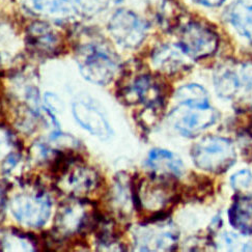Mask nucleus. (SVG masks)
Listing matches in <instances>:
<instances>
[{
    "mask_svg": "<svg viewBox=\"0 0 252 252\" xmlns=\"http://www.w3.org/2000/svg\"><path fill=\"white\" fill-rule=\"evenodd\" d=\"M134 205L139 210L150 212V219L166 217L165 211L172 206L177 198V187L174 178L162 177L154 174L151 178L138 182L132 187Z\"/></svg>",
    "mask_w": 252,
    "mask_h": 252,
    "instance_id": "1",
    "label": "nucleus"
},
{
    "mask_svg": "<svg viewBox=\"0 0 252 252\" xmlns=\"http://www.w3.org/2000/svg\"><path fill=\"white\" fill-rule=\"evenodd\" d=\"M76 60L84 78L99 85L108 84L119 70L118 57L101 43L81 45L76 52Z\"/></svg>",
    "mask_w": 252,
    "mask_h": 252,
    "instance_id": "2",
    "label": "nucleus"
},
{
    "mask_svg": "<svg viewBox=\"0 0 252 252\" xmlns=\"http://www.w3.org/2000/svg\"><path fill=\"white\" fill-rule=\"evenodd\" d=\"M191 156L197 168L217 174L227 171L237 160L234 143L219 136L203 137L193 145Z\"/></svg>",
    "mask_w": 252,
    "mask_h": 252,
    "instance_id": "3",
    "label": "nucleus"
},
{
    "mask_svg": "<svg viewBox=\"0 0 252 252\" xmlns=\"http://www.w3.org/2000/svg\"><path fill=\"white\" fill-rule=\"evenodd\" d=\"M57 174V185L62 191L76 198L90 194L99 185V177L94 169L76 160L60 157L53 165Z\"/></svg>",
    "mask_w": 252,
    "mask_h": 252,
    "instance_id": "4",
    "label": "nucleus"
},
{
    "mask_svg": "<svg viewBox=\"0 0 252 252\" xmlns=\"http://www.w3.org/2000/svg\"><path fill=\"white\" fill-rule=\"evenodd\" d=\"M179 231L166 217L150 219L134 231V241L141 251H172L178 247Z\"/></svg>",
    "mask_w": 252,
    "mask_h": 252,
    "instance_id": "5",
    "label": "nucleus"
},
{
    "mask_svg": "<svg viewBox=\"0 0 252 252\" xmlns=\"http://www.w3.org/2000/svg\"><path fill=\"white\" fill-rule=\"evenodd\" d=\"M15 219L25 226H43L51 214V200L45 192H24L16 195L9 203Z\"/></svg>",
    "mask_w": 252,
    "mask_h": 252,
    "instance_id": "6",
    "label": "nucleus"
},
{
    "mask_svg": "<svg viewBox=\"0 0 252 252\" xmlns=\"http://www.w3.org/2000/svg\"><path fill=\"white\" fill-rule=\"evenodd\" d=\"M219 38L215 32L203 24L190 22L184 26L179 46L191 60H202L215 54L218 49Z\"/></svg>",
    "mask_w": 252,
    "mask_h": 252,
    "instance_id": "7",
    "label": "nucleus"
},
{
    "mask_svg": "<svg viewBox=\"0 0 252 252\" xmlns=\"http://www.w3.org/2000/svg\"><path fill=\"white\" fill-rule=\"evenodd\" d=\"M218 115V112L211 106L192 107V106L181 104L177 109L171 112L169 120L173 127L184 136L194 137L202 130L214 125Z\"/></svg>",
    "mask_w": 252,
    "mask_h": 252,
    "instance_id": "8",
    "label": "nucleus"
},
{
    "mask_svg": "<svg viewBox=\"0 0 252 252\" xmlns=\"http://www.w3.org/2000/svg\"><path fill=\"white\" fill-rule=\"evenodd\" d=\"M108 29L119 45L125 48H136L144 40L148 26L136 14L122 8L111 17Z\"/></svg>",
    "mask_w": 252,
    "mask_h": 252,
    "instance_id": "9",
    "label": "nucleus"
},
{
    "mask_svg": "<svg viewBox=\"0 0 252 252\" xmlns=\"http://www.w3.org/2000/svg\"><path fill=\"white\" fill-rule=\"evenodd\" d=\"M95 212L87 210L86 203L72 200L65 203L57 213L55 218V230L63 237L72 236L94 227Z\"/></svg>",
    "mask_w": 252,
    "mask_h": 252,
    "instance_id": "10",
    "label": "nucleus"
},
{
    "mask_svg": "<svg viewBox=\"0 0 252 252\" xmlns=\"http://www.w3.org/2000/svg\"><path fill=\"white\" fill-rule=\"evenodd\" d=\"M26 42L29 49L42 56H54L62 49L60 33L42 21L34 22L28 27Z\"/></svg>",
    "mask_w": 252,
    "mask_h": 252,
    "instance_id": "11",
    "label": "nucleus"
},
{
    "mask_svg": "<svg viewBox=\"0 0 252 252\" xmlns=\"http://www.w3.org/2000/svg\"><path fill=\"white\" fill-rule=\"evenodd\" d=\"M73 114L82 128L101 138L111 135L110 126L103 113L94 105L86 102H76L73 105Z\"/></svg>",
    "mask_w": 252,
    "mask_h": 252,
    "instance_id": "12",
    "label": "nucleus"
},
{
    "mask_svg": "<svg viewBox=\"0 0 252 252\" xmlns=\"http://www.w3.org/2000/svg\"><path fill=\"white\" fill-rule=\"evenodd\" d=\"M147 165L157 176L177 179L184 173L182 160L177 155L162 149H155L150 153Z\"/></svg>",
    "mask_w": 252,
    "mask_h": 252,
    "instance_id": "13",
    "label": "nucleus"
},
{
    "mask_svg": "<svg viewBox=\"0 0 252 252\" xmlns=\"http://www.w3.org/2000/svg\"><path fill=\"white\" fill-rule=\"evenodd\" d=\"M186 57L188 56L184 53L179 45H163L154 52L153 63L161 72L173 74L186 69L188 65Z\"/></svg>",
    "mask_w": 252,
    "mask_h": 252,
    "instance_id": "14",
    "label": "nucleus"
},
{
    "mask_svg": "<svg viewBox=\"0 0 252 252\" xmlns=\"http://www.w3.org/2000/svg\"><path fill=\"white\" fill-rule=\"evenodd\" d=\"M214 84L216 93L220 98H235L241 87H244L242 67L240 66L238 71L230 65H222L218 67L214 75Z\"/></svg>",
    "mask_w": 252,
    "mask_h": 252,
    "instance_id": "15",
    "label": "nucleus"
},
{
    "mask_svg": "<svg viewBox=\"0 0 252 252\" xmlns=\"http://www.w3.org/2000/svg\"><path fill=\"white\" fill-rule=\"evenodd\" d=\"M231 226L243 235H252V201L251 198L236 195L229 212Z\"/></svg>",
    "mask_w": 252,
    "mask_h": 252,
    "instance_id": "16",
    "label": "nucleus"
},
{
    "mask_svg": "<svg viewBox=\"0 0 252 252\" xmlns=\"http://www.w3.org/2000/svg\"><path fill=\"white\" fill-rule=\"evenodd\" d=\"M228 20L252 45V0H236L230 7Z\"/></svg>",
    "mask_w": 252,
    "mask_h": 252,
    "instance_id": "17",
    "label": "nucleus"
},
{
    "mask_svg": "<svg viewBox=\"0 0 252 252\" xmlns=\"http://www.w3.org/2000/svg\"><path fill=\"white\" fill-rule=\"evenodd\" d=\"M35 11L44 16L65 19L76 14L71 0H32Z\"/></svg>",
    "mask_w": 252,
    "mask_h": 252,
    "instance_id": "18",
    "label": "nucleus"
},
{
    "mask_svg": "<svg viewBox=\"0 0 252 252\" xmlns=\"http://www.w3.org/2000/svg\"><path fill=\"white\" fill-rule=\"evenodd\" d=\"M177 99L181 104L192 106V107L210 106L208 93L198 84H189L181 87L177 92Z\"/></svg>",
    "mask_w": 252,
    "mask_h": 252,
    "instance_id": "19",
    "label": "nucleus"
},
{
    "mask_svg": "<svg viewBox=\"0 0 252 252\" xmlns=\"http://www.w3.org/2000/svg\"><path fill=\"white\" fill-rule=\"evenodd\" d=\"M16 148L15 140L11 133L1 129L0 130V161H3L4 169H11V165H15L18 161V155L14 153Z\"/></svg>",
    "mask_w": 252,
    "mask_h": 252,
    "instance_id": "20",
    "label": "nucleus"
},
{
    "mask_svg": "<svg viewBox=\"0 0 252 252\" xmlns=\"http://www.w3.org/2000/svg\"><path fill=\"white\" fill-rule=\"evenodd\" d=\"M230 185L235 190L236 195L252 198V172L243 169L240 170L230 179Z\"/></svg>",
    "mask_w": 252,
    "mask_h": 252,
    "instance_id": "21",
    "label": "nucleus"
},
{
    "mask_svg": "<svg viewBox=\"0 0 252 252\" xmlns=\"http://www.w3.org/2000/svg\"><path fill=\"white\" fill-rule=\"evenodd\" d=\"M76 14L92 17L107 7L109 0H71Z\"/></svg>",
    "mask_w": 252,
    "mask_h": 252,
    "instance_id": "22",
    "label": "nucleus"
},
{
    "mask_svg": "<svg viewBox=\"0 0 252 252\" xmlns=\"http://www.w3.org/2000/svg\"><path fill=\"white\" fill-rule=\"evenodd\" d=\"M196 3L206 5V6H210V7H215V6H219L222 3H223L225 0H193Z\"/></svg>",
    "mask_w": 252,
    "mask_h": 252,
    "instance_id": "23",
    "label": "nucleus"
},
{
    "mask_svg": "<svg viewBox=\"0 0 252 252\" xmlns=\"http://www.w3.org/2000/svg\"><path fill=\"white\" fill-rule=\"evenodd\" d=\"M3 202H4V190L1 186H0V208L3 206Z\"/></svg>",
    "mask_w": 252,
    "mask_h": 252,
    "instance_id": "24",
    "label": "nucleus"
}]
</instances>
